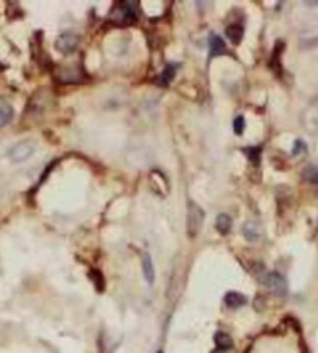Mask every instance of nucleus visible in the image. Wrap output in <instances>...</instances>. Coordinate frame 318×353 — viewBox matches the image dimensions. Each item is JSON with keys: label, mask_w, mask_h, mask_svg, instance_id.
Wrapping results in <instances>:
<instances>
[{"label": "nucleus", "mask_w": 318, "mask_h": 353, "mask_svg": "<svg viewBox=\"0 0 318 353\" xmlns=\"http://www.w3.org/2000/svg\"><path fill=\"white\" fill-rule=\"evenodd\" d=\"M203 222H205L203 209L198 204H195L193 201H189L187 203V222H186L189 238L198 237V234L203 228Z\"/></svg>", "instance_id": "obj_1"}, {"label": "nucleus", "mask_w": 318, "mask_h": 353, "mask_svg": "<svg viewBox=\"0 0 318 353\" xmlns=\"http://www.w3.org/2000/svg\"><path fill=\"white\" fill-rule=\"evenodd\" d=\"M35 149H36L35 140H30V139L22 140V142L16 143V145L8 151V157H10L13 162L19 164V162H23V161L30 159V157L33 156V153H35Z\"/></svg>", "instance_id": "obj_2"}, {"label": "nucleus", "mask_w": 318, "mask_h": 353, "mask_svg": "<svg viewBox=\"0 0 318 353\" xmlns=\"http://www.w3.org/2000/svg\"><path fill=\"white\" fill-rule=\"evenodd\" d=\"M261 282L276 296H285L288 291L287 280L279 272H267L261 277Z\"/></svg>", "instance_id": "obj_3"}, {"label": "nucleus", "mask_w": 318, "mask_h": 353, "mask_svg": "<svg viewBox=\"0 0 318 353\" xmlns=\"http://www.w3.org/2000/svg\"><path fill=\"white\" fill-rule=\"evenodd\" d=\"M78 44H80V36L75 33H61L55 42L56 48L63 55H72L78 48Z\"/></svg>", "instance_id": "obj_4"}, {"label": "nucleus", "mask_w": 318, "mask_h": 353, "mask_svg": "<svg viewBox=\"0 0 318 353\" xmlns=\"http://www.w3.org/2000/svg\"><path fill=\"white\" fill-rule=\"evenodd\" d=\"M58 80L63 84H77L83 80V73L77 69H61L58 73Z\"/></svg>", "instance_id": "obj_5"}, {"label": "nucleus", "mask_w": 318, "mask_h": 353, "mask_svg": "<svg viewBox=\"0 0 318 353\" xmlns=\"http://www.w3.org/2000/svg\"><path fill=\"white\" fill-rule=\"evenodd\" d=\"M142 274H143V279L145 282L149 285H153L155 283V265H153V260L150 257V254H142Z\"/></svg>", "instance_id": "obj_6"}, {"label": "nucleus", "mask_w": 318, "mask_h": 353, "mask_svg": "<svg viewBox=\"0 0 318 353\" xmlns=\"http://www.w3.org/2000/svg\"><path fill=\"white\" fill-rule=\"evenodd\" d=\"M223 302H225V305L228 307V308H240V307H243V305H247V302H248V299L243 296L242 293H237V291H229V293H226L225 294V297H223Z\"/></svg>", "instance_id": "obj_7"}, {"label": "nucleus", "mask_w": 318, "mask_h": 353, "mask_svg": "<svg viewBox=\"0 0 318 353\" xmlns=\"http://www.w3.org/2000/svg\"><path fill=\"white\" fill-rule=\"evenodd\" d=\"M226 52H228V48H226L225 41L217 35H211L209 36V55H211V58L218 56V55H225Z\"/></svg>", "instance_id": "obj_8"}, {"label": "nucleus", "mask_w": 318, "mask_h": 353, "mask_svg": "<svg viewBox=\"0 0 318 353\" xmlns=\"http://www.w3.org/2000/svg\"><path fill=\"white\" fill-rule=\"evenodd\" d=\"M242 232H243V237H245L248 241H257L261 237V228L254 221H247L245 224H243Z\"/></svg>", "instance_id": "obj_9"}, {"label": "nucleus", "mask_w": 318, "mask_h": 353, "mask_svg": "<svg viewBox=\"0 0 318 353\" xmlns=\"http://www.w3.org/2000/svg\"><path fill=\"white\" fill-rule=\"evenodd\" d=\"M14 115V109L8 102H4L0 100V130L5 128V126L13 120Z\"/></svg>", "instance_id": "obj_10"}, {"label": "nucleus", "mask_w": 318, "mask_h": 353, "mask_svg": "<svg viewBox=\"0 0 318 353\" xmlns=\"http://www.w3.org/2000/svg\"><path fill=\"white\" fill-rule=\"evenodd\" d=\"M231 226H233V219L229 215L226 213H220L217 215V219H215V229L222 234V235H226L229 231H231Z\"/></svg>", "instance_id": "obj_11"}, {"label": "nucleus", "mask_w": 318, "mask_h": 353, "mask_svg": "<svg viewBox=\"0 0 318 353\" xmlns=\"http://www.w3.org/2000/svg\"><path fill=\"white\" fill-rule=\"evenodd\" d=\"M226 36L234 45H239L243 39V27H240V25H237V23L229 25V27L226 28Z\"/></svg>", "instance_id": "obj_12"}, {"label": "nucleus", "mask_w": 318, "mask_h": 353, "mask_svg": "<svg viewBox=\"0 0 318 353\" xmlns=\"http://www.w3.org/2000/svg\"><path fill=\"white\" fill-rule=\"evenodd\" d=\"M214 341H215L217 347H218L220 350H222V351L229 350V348L233 347V339H231V336H229V335H226V333H223V332L215 333Z\"/></svg>", "instance_id": "obj_13"}, {"label": "nucleus", "mask_w": 318, "mask_h": 353, "mask_svg": "<svg viewBox=\"0 0 318 353\" xmlns=\"http://www.w3.org/2000/svg\"><path fill=\"white\" fill-rule=\"evenodd\" d=\"M137 4L134 2H125L122 4V11H124V19L128 22H134L137 19Z\"/></svg>", "instance_id": "obj_14"}, {"label": "nucleus", "mask_w": 318, "mask_h": 353, "mask_svg": "<svg viewBox=\"0 0 318 353\" xmlns=\"http://www.w3.org/2000/svg\"><path fill=\"white\" fill-rule=\"evenodd\" d=\"M242 151L247 154L248 161L253 165H259V162H261V153H262V148L261 146H248V148H243Z\"/></svg>", "instance_id": "obj_15"}, {"label": "nucleus", "mask_w": 318, "mask_h": 353, "mask_svg": "<svg viewBox=\"0 0 318 353\" xmlns=\"http://www.w3.org/2000/svg\"><path fill=\"white\" fill-rule=\"evenodd\" d=\"M177 69H178V66H177V64H168V66L164 69L162 77H161V81H162V84H164V86H167L170 81H172V80L175 78V75H177Z\"/></svg>", "instance_id": "obj_16"}, {"label": "nucleus", "mask_w": 318, "mask_h": 353, "mask_svg": "<svg viewBox=\"0 0 318 353\" xmlns=\"http://www.w3.org/2000/svg\"><path fill=\"white\" fill-rule=\"evenodd\" d=\"M303 178L310 184H318V167H307L303 173Z\"/></svg>", "instance_id": "obj_17"}, {"label": "nucleus", "mask_w": 318, "mask_h": 353, "mask_svg": "<svg viewBox=\"0 0 318 353\" xmlns=\"http://www.w3.org/2000/svg\"><path fill=\"white\" fill-rule=\"evenodd\" d=\"M233 130L237 136H242L243 130H245V118H243L242 115L236 117L234 121H233Z\"/></svg>", "instance_id": "obj_18"}, {"label": "nucleus", "mask_w": 318, "mask_h": 353, "mask_svg": "<svg viewBox=\"0 0 318 353\" xmlns=\"http://www.w3.org/2000/svg\"><path fill=\"white\" fill-rule=\"evenodd\" d=\"M301 148L304 149V142H301V140L295 142V148H293V154H298Z\"/></svg>", "instance_id": "obj_19"}]
</instances>
